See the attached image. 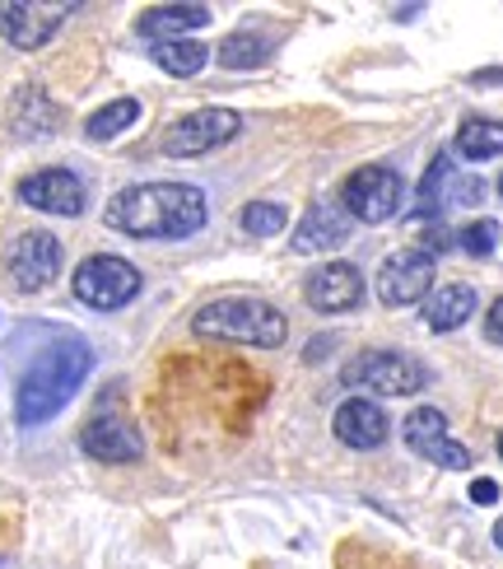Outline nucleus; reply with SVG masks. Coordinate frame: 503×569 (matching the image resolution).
<instances>
[{
    "mask_svg": "<svg viewBox=\"0 0 503 569\" xmlns=\"http://www.w3.org/2000/svg\"><path fill=\"white\" fill-rule=\"evenodd\" d=\"M447 178H452V163H447V154H439L434 163H429L424 182H420V210H424V216L443 206V182H447Z\"/></svg>",
    "mask_w": 503,
    "mask_h": 569,
    "instance_id": "nucleus-24",
    "label": "nucleus"
},
{
    "mask_svg": "<svg viewBox=\"0 0 503 569\" xmlns=\"http://www.w3.org/2000/svg\"><path fill=\"white\" fill-rule=\"evenodd\" d=\"M499 458H503V435H499Z\"/></svg>",
    "mask_w": 503,
    "mask_h": 569,
    "instance_id": "nucleus-30",
    "label": "nucleus"
},
{
    "mask_svg": "<svg viewBox=\"0 0 503 569\" xmlns=\"http://www.w3.org/2000/svg\"><path fill=\"white\" fill-rule=\"evenodd\" d=\"M210 10L205 6H154L135 19V33L150 38V42H178L191 29H205Z\"/></svg>",
    "mask_w": 503,
    "mask_h": 569,
    "instance_id": "nucleus-17",
    "label": "nucleus"
},
{
    "mask_svg": "<svg viewBox=\"0 0 503 569\" xmlns=\"http://www.w3.org/2000/svg\"><path fill=\"white\" fill-rule=\"evenodd\" d=\"M284 220H290V210L275 206V201H252V206L243 210V229L256 233V239H271V233H280Z\"/></svg>",
    "mask_w": 503,
    "mask_h": 569,
    "instance_id": "nucleus-23",
    "label": "nucleus"
},
{
    "mask_svg": "<svg viewBox=\"0 0 503 569\" xmlns=\"http://www.w3.org/2000/svg\"><path fill=\"white\" fill-rule=\"evenodd\" d=\"M154 61H159V70H168V76L187 80V76H201L205 61H210V52H205L201 42L178 38V42H154Z\"/></svg>",
    "mask_w": 503,
    "mask_h": 569,
    "instance_id": "nucleus-20",
    "label": "nucleus"
},
{
    "mask_svg": "<svg viewBox=\"0 0 503 569\" xmlns=\"http://www.w3.org/2000/svg\"><path fill=\"white\" fill-rule=\"evenodd\" d=\"M6 271L14 280V290H23V295L47 290L61 271V239H52L47 229H23L6 248Z\"/></svg>",
    "mask_w": 503,
    "mask_h": 569,
    "instance_id": "nucleus-8",
    "label": "nucleus"
},
{
    "mask_svg": "<svg viewBox=\"0 0 503 569\" xmlns=\"http://www.w3.org/2000/svg\"><path fill=\"white\" fill-rule=\"evenodd\" d=\"M475 313V290L471 284H439L424 303V322L429 331H457Z\"/></svg>",
    "mask_w": 503,
    "mask_h": 569,
    "instance_id": "nucleus-18",
    "label": "nucleus"
},
{
    "mask_svg": "<svg viewBox=\"0 0 503 569\" xmlns=\"http://www.w3.org/2000/svg\"><path fill=\"white\" fill-rule=\"evenodd\" d=\"M76 6H42V0H0V33L23 52H38L57 38L61 19Z\"/></svg>",
    "mask_w": 503,
    "mask_h": 569,
    "instance_id": "nucleus-11",
    "label": "nucleus"
},
{
    "mask_svg": "<svg viewBox=\"0 0 503 569\" xmlns=\"http://www.w3.org/2000/svg\"><path fill=\"white\" fill-rule=\"evenodd\" d=\"M350 216L335 201H318L308 216L299 220V229H294V252L299 257H313V252H331V248H341L345 239H350Z\"/></svg>",
    "mask_w": 503,
    "mask_h": 569,
    "instance_id": "nucleus-15",
    "label": "nucleus"
},
{
    "mask_svg": "<svg viewBox=\"0 0 503 569\" xmlns=\"http://www.w3.org/2000/svg\"><path fill=\"white\" fill-rule=\"evenodd\" d=\"M481 192H485L481 178H462V182H457V192H452V201H481Z\"/></svg>",
    "mask_w": 503,
    "mask_h": 569,
    "instance_id": "nucleus-27",
    "label": "nucleus"
},
{
    "mask_svg": "<svg viewBox=\"0 0 503 569\" xmlns=\"http://www.w3.org/2000/svg\"><path fill=\"white\" fill-rule=\"evenodd\" d=\"M331 430H335V439H341L345 448H359V453H369V448L388 443L392 420H388V411H382L373 397H350V401H341V407H335Z\"/></svg>",
    "mask_w": 503,
    "mask_h": 569,
    "instance_id": "nucleus-13",
    "label": "nucleus"
},
{
    "mask_svg": "<svg viewBox=\"0 0 503 569\" xmlns=\"http://www.w3.org/2000/svg\"><path fill=\"white\" fill-rule=\"evenodd\" d=\"M401 439L411 453H420L424 462L447 467V471H466L471 467V448L447 435V416L439 407H415L401 425Z\"/></svg>",
    "mask_w": 503,
    "mask_h": 569,
    "instance_id": "nucleus-9",
    "label": "nucleus"
},
{
    "mask_svg": "<svg viewBox=\"0 0 503 569\" xmlns=\"http://www.w3.org/2000/svg\"><path fill=\"white\" fill-rule=\"evenodd\" d=\"M485 337H490L494 346H503V295L490 303V313H485Z\"/></svg>",
    "mask_w": 503,
    "mask_h": 569,
    "instance_id": "nucleus-26",
    "label": "nucleus"
},
{
    "mask_svg": "<svg viewBox=\"0 0 503 569\" xmlns=\"http://www.w3.org/2000/svg\"><path fill=\"white\" fill-rule=\"evenodd\" d=\"M303 299L318 308V313H345V308L364 303V276L350 262H326L318 276H308Z\"/></svg>",
    "mask_w": 503,
    "mask_h": 569,
    "instance_id": "nucleus-14",
    "label": "nucleus"
},
{
    "mask_svg": "<svg viewBox=\"0 0 503 569\" xmlns=\"http://www.w3.org/2000/svg\"><path fill=\"white\" fill-rule=\"evenodd\" d=\"M80 448H84L89 458H99V462H135V458H140V435L131 430L127 420L99 416V420L84 425Z\"/></svg>",
    "mask_w": 503,
    "mask_h": 569,
    "instance_id": "nucleus-16",
    "label": "nucleus"
},
{
    "mask_svg": "<svg viewBox=\"0 0 503 569\" xmlns=\"http://www.w3.org/2000/svg\"><path fill=\"white\" fill-rule=\"evenodd\" d=\"M499 197H503V178H499Z\"/></svg>",
    "mask_w": 503,
    "mask_h": 569,
    "instance_id": "nucleus-31",
    "label": "nucleus"
},
{
    "mask_svg": "<svg viewBox=\"0 0 503 569\" xmlns=\"http://www.w3.org/2000/svg\"><path fill=\"white\" fill-rule=\"evenodd\" d=\"M405 182L392 169H359L341 182V210L359 224H382L401 210Z\"/></svg>",
    "mask_w": 503,
    "mask_h": 569,
    "instance_id": "nucleus-6",
    "label": "nucleus"
},
{
    "mask_svg": "<svg viewBox=\"0 0 503 569\" xmlns=\"http://www.w3.org/2000/svg\"><path fill=\"white\" fill-rule=\"evenodd\" d=\"M494 243H499V224H494V220H475L471 229H462V248H466L471 257H490Z\"/></svg>",
    "mask_w": 503,
    "mask_h": 569,
    "instance_id": "nucleus-25",
    "label": "nucleus"
},
{
    "mask_svg": "<svg viewBox=\"0 0 503 569\" xmlns=\"http://www.w3.org/2000/svg\"><path fill=\"white\" fill-rule=\"evenodd\" d=\"M191 331L210 341H238V346H261V350H275L290 337V322L275 303L266 299H252V295H229V299H214L205 303L197 318H191Z\"/></svg>",
    "mask_w": 503,
    "mask_h": 569,
    "instance_id": "nucleus-3",
    "label": "nucleus"
},
{
    "mask_svg": "<svg viewBox=\"0 0 503 569\" xmlns=\"http://www.w3.org/2000/svg\"><path fill=\"white\" fill-rule=\"evenodd\" d=\"M19 201L42 210V216H80L84 210V182L70 169H38L19 182Z\"/></svg>",
    "mask_w": 503,
    "mask_h": 569,
    "instance_id": "nucleus-12",
    "label": "nucleus"
},
{
    "mask_svg": "<svg viewBox=\"0 0 503 569\" xmlns=\"http://www.w3.org/2000/svg\"><path fill=\"white\" fill-rule=\"evenodd\" d=\"M243 131V117L233 108H201V112H187L182 122H173L163 131V154L173 159H197L229 146V140Z\"/></svg>",
    "mask_w": 503,
    "mask_h": 569,
    "instance_id": "nucleus-7",
    "label": "nucleus"
},
{
    "mask_svg": "<svg viewBox=\"0 0 503 569\" xmlns=\"http://www.w3.org/2000/svg\"><path fill=\"white\" fill-rule=\"evenodd\" d=\"M471 500L475 505H494L499 500V486L494 481H471Z\"/></svg>",
    "mask_w": 503,
    "mask_h": 569,
    "instance_id": "nucleus-28",
    "label": "nucleus"
},
{
    "mask_svg": "<svg viewBox=\"0 0 503 569\" xmlns=\"http://www.w3.org/2000/svg\"><path fill=\"white\" fill-rule=\"evenodd\" d=\"M93 365V350L80 341V337H61L52 341L47 350H38V360L23 369L19 378V397H14V416L23 430H33V425H47L52 420L76 388L84 383V373Z\"/></svg>",
    "mask_w": 503,
    "mask_h": 569,
    "instance_id": "nucleus-2",
    "label": "nucleus"
},
{
    "mask_svg": "<svg viewBox=\"0 0 503 569\" xmlns=\"http://www.w3.org/2000/svg\"><path fill=\"white\" fill-rule=\"evenodd\" d=\"M341 383L359 388V392H378V397H415L429 388V369L415 360V355L369 350L341 369Z\"/></svg>",
    "mask_w": 503,
    "mask_h": 569,
    "instance_id": "nucleus-4",
    "label": "nucleus"
},
{
    "mask_svg": "<svg viewBox=\"0 0 503 569\" xmlns=\"http://www.w3.org/2000/svg\"><path fill=\"white\" fill-rule=\"evenodd\" d=\"M214 57H220V66H229V70H252L271 57V42L256 38V33H229Z\"/></svg>",
    "mask_w": 503,
    "mask_h": 569,
    "instance_id": "nucleus-22",
    "label": "nucleus"
},
{
    "mask_svg": "<svg viewBox=\"0 0 503 569\" xmlns=\"http://www.w3.org/2000/svg\"><path fill=\"white\" fill-rule=\"evenodd\" d=\"M205 216V192L191 182H140L117 192L103 210V220L131 239H191Z\"/></svg>",
    "mask_w": 503,
    "mask_h": 569,
    "instance_id": "nucleus-1",
    "label": "nucleus"
},
{
    "mask_svg": "<svg viewBox=\"0 0 503 569\" xmlns=\"http://www.w3.org/2000/svg\"><path fill=\"white\" fill-rule=\"evenodd\" d=\"M140 295V271L127 262V257H84L80 271H76V299L99 308V313H112V308H127Z\"/></svg>",
    "mask_w": 503,
    "mask_h": 569,
    "instance_id": "nucleus-5",
    "label": "nucleus"
},
{
    "mask_svg": "<svg viewBox=\"0 0 503 569\" xmlns=\"http://www.w3.org/2000/svg\"><path fill=\"white\" fill-rule=\"evenodd\" d=\"M434 290V257L420 252V248H405L392 252L378 271V299L388 308H405V303H420Z\"/></svg>",
    "mask_w": 503,
    "mask_h": 569,
    "instance_id": "nucleus-10",
    "label": "nucleus"
},
{
    "mask_svg": "<svg viewBox=\"0 0 503 569\" xmlns=\"http://www.w3.org/2000/svg\"><path fill=\"white\" fill-rule=\"evenodd\" d=\"M140 117V103L135 99H112V103H103L99 112L84 122V136L89 140H112V136H122L131 122Z\"/></svg>",
    "mask_w": 503,
    "mask_h": 569,
    "instance_id": "nucleus-21",
    "label": "nucleus"
},
{
    "mask_svg": "<svg viewBox=\"0 0 503 569\" xmlns=\"http://www.w3.org/2000/svg\"><path fill=\"white\" fill-rule=\"evenodd\" d=\"M494 541H499V551H503V518H499V523H494Z\"/></svg>",
    "mask_w": 503,
    "mask_h": 569,
    "instance_id": "nucleus-29",
    "label": "nucleus"
},
{
    "mask_svg": "<svg viewBox=\"0 0 503 569\" xmlns=\"http://www.w3.org/2000/svg\"><path fill=\"white\" fill-rule=\"evenodd\" d=\"M457 154L481 163V159H499L503 154V122L494 117H466L457 131Z\"/></svg>",
    "mask_w": 503,
    "mask_h": 569,
    "instance_id": "nucleus-19",
    "label": "nucleus"
}]
</instances>
